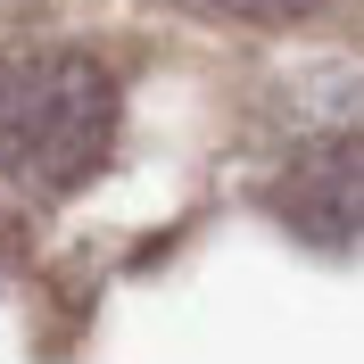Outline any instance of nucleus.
I'll list each match as a JSON object with an SVG mask.
<instances>
[{
  "label": "nucleus",
  "instance_id": "obj_1",
  "mask_svg": "<svg viewBox=\"0 0 364 364\" xmlns=\"http://www.w3.org/2000/svg\"><path fill=\"white\" fill-rule=\"evenodd\" d=\"M116 141V75L91 50H25L0 67V174L25 191H75Z\"/></svg>",
  "mask_w": 364,
  "mask_h": 364
},
{
  "label": "nucleus",
  "instance_id": "obj_2",
  "mask_svg": "<svg viewBox=\"0 0 364 364\" xmlns=\"http://www.w3.org/2000/svg\"><path fill=\"white\" fill-rule=\"evenodd\" d=\"M273 215L315 240V249H348L364 240V133H331L315 149H298L282 174H273Z\"/></svg>",
  "mask_w": 364,
  "mask_h": 364
},
{
  "label": "nucleus",
  "instance_id": "obj_3",
  "mask_svg": "<svg viewBox=\"0 0 364 364\" xmlns=\"http://www.w3.org/2000/svg\"><path fill=\"white\" fill-rule=\"evenodd\" d=\"M232 17H306L315 0H224Z\"/></svg>",
  "mask_w": 364,
  "mask_h": 364
}]
</instances>
